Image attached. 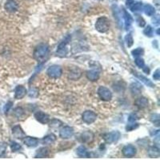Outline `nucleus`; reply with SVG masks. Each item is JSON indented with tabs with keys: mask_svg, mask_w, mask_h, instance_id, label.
<instances>
[{
	"mask_svg": "<svg viewBox=\"0 0 160 160\" xmlns=\"http://www.w3.org/2000/svg\"><path fill=\"white\" fill-rule=\"evenodd\" d=\"M49 54V47L47 44L42 43L37 47L34 50V58L38 62H43L45 61L46 58L48 56Z\"/></svg>",
	"mask_w": 160,
	"mask_h": 160,
	"instance_id": "obj_1",
	"label": "nucleus"
},
{
	"mask_svg": "<svg viewBox=\"0 0 160 160\" xmlns=\"http://www.w3.org/2000/svg\"><path fill=\"white\" fill-rule=\"evenodd\" d=\"M96 30L100 33H105L110 28V21L107 17H101L96 21Z\"/></svg>",
	"mask_w": 160,
	"mask_h": 160,
	"instance_id": "obj_2",
	"label": "nucleus"
},
{
	"mask_svg": "<svg viewBox=\"0 0 160 160\" xmlns=\"http://www.w3.org/2000/svg\"><path fill=\"white\" fill-rule=\"evenodd\" d=\"M70 41V36H67V38H65L64 40L62 41V43H60L59 47H58L57 51H56V55L59 57H65L67 56L68 54V48H67V44L69 43Z\"/></svg>",
	"mask_w": 160,
	"mask_h": 160,
	"instance_id": "obj_3",
	"label": "nucleus"
},
{
	"mask_svg": "<svg viewBox=\"0 0 160 160\" xmlns=\"http://www.w3.org/2000/svg\"><path fill=\"white\" fill-rule=\"evenodd\" d=\"M62 68H61L59 66H57V65L50 66L47 69V74H48V76L52 78V79L59 78V77L62 75Z\"/></svg>",
	"mask_w": 160,
	"mask_h": 160,
	"instance_id": "obj_4",
	"label": "nucleus"
},
{
	"mask_svg": "<svg viewBox=\"0 0 160 160\" xmlns=\"http://www.w3.org/2000/svg\"><path fill=\"white\" fill-rule=\"evenodd\" d=\"M98 95L103 101H109L112 98L111 91L105 86H99L98 89Z\"/></svg>",
	"mask_w": 160,
	"mask_h": 160,
	"instance_id": "obj_5",
	"label": "nucleus"
},
{
	"mask_svg": "<svg viewBox=\"0 0 160 160\" xmlns=\"http://www.w3.org/2000/svg\"><path fill=\"white\" fill-rule=\"evenodd\" d=\"M82 118H83V122L88 123V124H91V123H93L96 120L97 115L91 110H86L82 115Z\"/></svg>",
	"mask_w": 160,
	"mask_h": 160,
	"instance_id": "obj_6",
	"label": "nucleus"
},
{
	"mask_svg": "<svg viewBox=\"0 0 160 160\" xmlns=\"http://www.w3.org/2000/svg\"><path fill=\"white\" fill-rule=\"evenodd\" d=\"M74 135V129L69 126H65L60 130L59 131V136L62 139H67L71 138Z\"/></svg>",
	"mask_w": 160,
	"mask_h": 160,
	"instance_id": "obj_7",
	"label": "nucleus"
},
{
	"mask_svg": "<svg viewBox=\"0 0 160 160\" xmlns=\"http://www.w3.org/2000/svg\"><path fill=\"white\" fill-rule=\"evenodd\" d=\"M120 138V133L119 131H112L108 133L104 136V139L107 143H113L117 142Z\"/></svg>",
	"mask_w": 160,
	"mask_h": 160,
	"instance_id": "obj_8",
	"label": "nucleus"
},
{
	"mask_svg": "<svg viewBox=\"0 0 160 160\" xmlns=\"http://www.w3.org/2000/svg\"><path fill=\"white\" fill-rule=\"evenodd\" d=\"M35 118L37 121H38L41 123H43V124L48 123L49 121H50L49 115L47 114H46V113L43 112V111H37L35 114Z\"/></svg>",
	"mask_w": 160,
	"mask_h": 160,
	"instance_id": "obj_9",
	"label": "nucleus"
},
{
	"mask_svg": "<svg viewBox=\"0 0 160 160\" xmlns=\"http://www.w3.org/2000/svg\"><path fill=\"white\" fill-rule=\"evenodd\" d=\"M122 152L123 154V155L126 157H129L131 158L133 156L135 155L136 154V149L133 145H127L125 146L122 150Z\"/></svg>",
	"mask_w": 160,
	"mask_h": 160,
	"instance_id": "obj_10",
	"label": "nucleus"
},
{
	"mask_svg": "<svg viewBox=\"0 0 160 160\" xmlns=\"http://www.w3.org/2000/svg\"><path fill=\"white\" fill-rule=\"evenodd\" d=\"M12 134H13V136L15 139H22L26 137V134H25V133H24L23 131V129H22L19 125L14 126L12 128Z\"/></svg>",
	"mask_w": 160,
	"mask_h": 160,
	"instance_id": "obj_11",
	"label": "nucleus"
},
{
	"mask_svg": "<svg viewBox=\"0 0 160 160\" xmlns=\"http://www.w3.org/2000/svg\"><path fill=\"white\" fill-rule=\"evenodd\" d=\"M4 7L8 12L14 13V12L17 11V10L19 8V6H18V3L14 0H7L6 3H5Z\"/></svg>",
	"mask_w": 160,
	"mask_h": 160,
	"instance_id": "obj_12",
	"label": "nucleus"
},
{
	"mask_svg": "<svg viewBox=\"0 0 160 160\" xmlns=\"http://www.w3.org/2000/svg\"><path fill=\"white\" fill-rule=\"evenodd\" d=\"M100 76V71L98 69H92L86 72V78L91 81H97Z\"/></svg>",
	"mask_w": 160,
	"mask_h": 160,
	"instance_id": "obj_13",
	"label": "nucleus"
},
{
	"mask_svg": "<svg viewBox=\"0 0 160 160\" xmlns=\"http://www.w3.org/2000/svg\"><path fill=\"white\" fill-rule=\"evenodd\" d=\"M27 91H26V89L23 86H18L15 88V91H14V97L17 99H21L26 95Z\"/></svg>",
	"mask_w": 160,
	"mask_h": 160,
	"instance_id": "obj_14",
	"label": "nucleus"
},
{
	"mask_svg": "<svg viewBox=\"0 0 160 160\" xmlns=\"http://www.w3.org/2000/svg\"><path fill=\"white\" fill-rule=\"evenodd\" d=\"M79 138L82 143H91L94 139V134L91 131H85L80 134Z\"/></svg>",
	"mask_w": 160,
	"mask_h": 160,
	"instance_id": "obj_15",
	"label": "nucleus"
},
{
	"mask_svg": "<svg viewBox=\"0 0 160 160\" xmlns=\"http://www.w3.org/2000/svg\"><path fill=\"white\" fill-rule=\"evenodd\" d=\"M24 144L29 147H35L38 144V139L34 137H26L23 140Z\"/></svg>",
	"mask_w": 160,
	"mask_h": 160,
	"instance_id": "obj_16",
	"label": "nucleus"
},
{
	"mask_svg": "<svg viewBox=\"0 0 160 160\" xmlns=\"http://www.w3.org/2000/svg\"><path fill=\"white\" fill-rule=\"evenodd\" d=\"M82 75V71L81 70L79 69V68H74L72 69L71 71H70L69 74H68V78L70 79H72V80H77L79 79Z\"/></svg>",
	"mask_w": 160,
	"mask_h": 160,
	"instance_id": "obj_17",
	"label": "nucleus"
},
{
	"mask_svg": "<svg viewBox=\"0 0 160 160\" xmlns=\"http://www.w3.org/2000/svg\"><path fill=\"white\" fill-rule=\"evenodd\" d=\"M76 153L80 158H90L91 156V154L89 153L86 147L83 146H79L76 150Z\"/></svg>",
	"mask_w": 160,
	"mask_h": 160,
	"instance_id": "obj_18",
	"label": "nucleus"
},
{
	"mask_svg": "<svg viewBox=\"0 0 160 160\" xmlns=\"http://www.w3.org/2000/svg\"><path fill=\"white\" fill-rule=\"evenodd\" d=\"M122 13H123L122 15H123V19H124L125 21V27H126V30H128V28H129L131 25L133 19H132V17L131 16V14H130L126 10L123 9Z\"/></svg>",
	"mask_w": 160,
	"mask_h": 160,
	"instance_id": "obj_19",
	"label": "nucleus"
},
{
	"mask_svg": "<svg viewBox=\"0 0 160 160\" xmlns=\"http://www.w3.org/2000/svg\"><path fill=\"white\" fill-rule=\"evenodd\" d=\"M133 74H134V75H135V76L138 78V79H140V80H141V81L143 82V83H145L148 86H150V87H154L153 83H152V82H151L150 79H147V78L144 77L143 75H142V74H140L139 73H138V72H136V71H133Z\"/></svg>",
	"mask_w": 160,
	"mask_h": 160,
	"instance_id": "obj_20",
	"label": "nucleus"
},
{
	"mask_svg": "<svg viewBox=\"0 0 160 160\" xmlns=\"http://www.w3.org/2000/svg\"><path fill=\"white\" fill-rule=\"evenodd\" d=\"M135 105L139 108H145L148 105V99L145 97H141V98H138L135 102Z\"/></svg>",
	"mask_w": 160,
	"mask_h": 160,
	"instance_id": "obj_21",
	"label": "nucleus"
},
{
	"mask_svg": "<svg viewBox=\"0 0 160 160\" xmlns=\"http://www.w3.org/2000/svg\"><path fill=\"white\" fill-rule=\"evenodd\" d=\"M49 155V150L47 147H41L36 151L35 158H45Z\"/></svg>",
	"mask_w": 160,
	"mask_h": 160,
	"instance_id": "obj_22",
	"label": "nucleus"
},
{
	"mask_svg": "<svg viewBox=\"0 0 160 160\" xmlns=\"http://www.w3.org/2000/svg\"><path fill=\"white\" fill-rule=\"evenodd\" d=\"M56 140V136L54 134H50L44 137L43 139V143L45 145H50V144L54 143Z\"/></svg>",
	"mask_w": 160,
	"mask_h": 160,
	"instance_id": "obj_23",
	"label": "nucleus"
},
{
	"mask_svg": "<svg viewBox=\"0 0 160 160\" xmlns=\"http://www.w3.org/2000/svg\"><path fill=\"white\" fill-rule=\"evenodd\" d=\"M159 149L156 146H151L148 150V155L151 158H157L159 156Z\"/></svg>",
	"mask_w": 160,
	"mask_h": 160,
	"instance_id": "obj_24",
	"label": "nucleus"
},
{
	"mask_svg": "<svg viewBox=\"0 0 160 160\" xmlns=\"http://www.w3.org/2000/svg\"><path fill=\"white\" fill-rule=\"evenodd\" d=\"M143 10L145 14H146V15H148V16H152V15L155 14V12L154 7H152V6L150 4L145 5L143 7Z\"/></svg>",
	"mask_w": 160,
	"mask_h": 160,
	"instance_id": "obj_25",
	"label": "nucleus"
},
{
	"mask_svg": "<svg viewBox=\"0 0 160 160\" xmlns=\"http://www.w3.org/2000/svg\"><path fill=\"white\" fill-rule=\"evenodd\" d=\"M142 8H143V4H142V2H133L131 4V6L130 7L131 11L133 12L139 11H141Z\"/></svg>",
	"mask_w": 160,
	"mask_h": 160,
	"instance_id": "obj_26",
	"label": "nucleus"
},
{
	"mask_svg": "<svg viewBox=\"0 0 160 160\" xmlns=\"http://www.w3.org/2000/svg\"><path fill=\"white\" fill-rule=\"evenodd\" d=\"M62 122L59 119H52L49 122V126L51 128H59L62 126Z\"/></svg>",
	"mask_w": 160,
	"mask_h": 160,
	"instance_id": "obj_27",
	"label": "nucleus"
},
{
	"mask_svg": "<svg viewBox=\"0 0 160 160\" xmlns=\"http://www.w3.org/2000/svg\"><path fill=\"white\" fill-rule=\"evenodd\" d=\"M131 89L132 93L134 94V95H138V94H139L140 91H141V86H139V84L133 83L131 86Z\"/></svg>",
	"mask_w": 160,
	"mask_h": 160,
	"instance_id": "obj_28",
	"label": "nucleus"
},
{
	"mask_svg": "<svg viewBox=\"0 0 160 160\" xmlns=\"http://www.w3.org/2000/svg\"><path fill=\"white\" fill-rule=\"evenodd\" d=\"M125 41H126V43H127V45L128 47H131L132 45H133V43H134V40H133V37L131 34H128L126 35L125 37Z\"/></svg>",
	"mask_w": 160,
	"mask_h": 160,
	"instance_id": "obj_29",
	"label": "nucleus"
},
{
	"mask_svg": "<svg viewBox=\"0 0 160 160\" xmlns=\"http://www.w3.org/2000/svg\"><path fill=\"white\" fill-rule=\"evenodd\" d=\"M11 149L13 152H15V151H18L19 150H21L22 146L21 145L18 143H15V142H11Z\"/></svg>",
	"mask_w": 160,
	"mask_h": 160,
	"instance_id": "obj_30",
	"label": "nucleus"
},
{
	"mask_svg": "<svg viewBox=\"0 0 160 160\" xmlns=\"http://www.w3.org/2000/svg\"><path fill=\"white\" fill-rule=\"evenodd\" d=\"M28 95L31 98H36L38 97V91L37 88H35V87H32V88L30 89V91L28 92Z\"/></svg>",
	"mask_w": 160,
	"mask_h": 160,
	"instance_id": "obj_31",
	"label": "nucleus"
},
{
	"mask_svg": "<svg viewBox=\"0 0 160 160\" xmlns=\"http://www.w3.org/2000/svg\"><path fill=\"white\" fill-rule=\"evenodd\" d=\"M143 50L142 49V48H136V49H134V50H132V55L134 56V57H139L140 55H142L143 54Z\"/></svg>",
	"mask_w": 160,
	"mask_h": 160,
	"instance_id": "obj_32",
	"label": "nucleus"
},
{
	"mask_svg": "<svg viewBox=\"0 0 160 160\" xmlns=\"http://www.w3.org/2000/svg\"><path fill=\"white\" fill-rule=\"evenodd\" d=\"M151 122H154L157 127L159 126V115H158V114H154V115H151Z\"/></svg>",
	"mask_w": 160,
	"mask_h": 160,
	"instance_id": "obj_33",
	"label": "nucleus"
},
{
	"mask_svg": "<svg viewBox=\"0 0 160 160\" xmlns=\"http://www.w3.org/2000/svg\"><path fill=\"white\" fill-rule=\"evenodd\" d=\"M115 8L116 9L114 10V11H115V18L116 19V20H117L118 22V24L119 25V26H121V14H120L119 11V9L117 8V7H115Z\"/></svg>",
	"mask_w": 160,
	"mask_h": 160,
	"instance_id": "obj_34",
	"label": "nucleus"
},
{
	"mask_svg": "<svg viewBox=\"0 0 160 160\" xmlns=\"http://www.w3.org/2000/svg\"><path fill=\"white\" fill-rule=\"evenodd\" d=\"M139 127V124L138 123H135V122H130V124H128L126 127V130L127 131H133V130L136 129Z\"/></svg>",
	"mask_w": 160,
	"mask_h": 160,
	"instance_id": "obj_35",
	"label": "nucleus"
},
{
	"mask_svg": "<svg viewBox=\"0 0 160 160\" xmlns=\"http://www.w3.org/2000/svg\"><path fill=\"white\" fill-rule=\"evenodd\" d=\"M143 33L145 34L146 36L151 37V36L153 35V29H152V27H151V26H147L146 28L144 29Z\"/></svg>",
	"mask_w": 160,
	"mask_h": 160,
	"instance_id": "obj_36",
	"label": "nucleus"
},
{
	"mask_svg": "<svg viewBox=\"0 0 160 160\" xmlns=\"http://www.w3.org/2000/svg\"><path fill=\"white\" fill-rule=\"evenodd\" d=\"M134 62H135L136 66H138V67H140V68H143V67L145 66V63H144V60L143 59H141V58H139V57H137L136 59H135V60H134Z\"/></svg>",
	"mask_w": 160,
	"mask_h": 160,
	"instance_id": "obj_37",
	"label": "nucleus"
},
{
	"mask_svg": "<svg viewBox=\"0 0 160 160\" xmlns=\"http://www.w3.org/2000/svg\"><path fill=\"white\" fill-rule=\"evenodd\" d=\"M7 145L6 143H0V157H3L7 151Z\"/></svg>",
	"mask_w": 160,
	"mask_h": 160,
	"instance_id": "obj_38",
	"label": "nucleus"
},
{
	"mask_svg": "<svg viewBox=\"0 0 160 160\" xmlns=\"http://www.w3.org/2000/svg\"><path fill=\"white\" fill-rule=\"evenodd\" d=\"M136 22L137 23H138V25H139V26H141V27H143V26H144L146 25V22H145V20H144L141 16H139V15H137Z\"/></svg>",
	"mask_w": 160,
	"mask_h": 160,
	"instance_id": "obj_39",
	"label": "nucleus"
},
{
	"mask_svg": "<svg viewBox=\"0 0 160 160\" xmlns=\"http://www.w3.org/2000/svg\"><path fill=\"white\" fill-rule=\"evenodd\" d=\"M14 115H16L17 118H21L24 115V110L22 107H18L14 110Z\"/></svg>",
	"mask_w": 160,
	"mask_h": 160,
	"instance_id": "obj_40",
	"label": "nucleus"
},
{
	"mask_svg": "<svg viewBox=\"0 0 160 160\" xmlns=\"http://www.w3.org/2000/svg\"><path fill=\"white\" fill-rule=\"evenodd\" d=\"M12 105H13V103H12V102H8V103L5 105L4 108H3V110H4V112L6 113V114H7V113L9 111L10 109L11 108Z\"/></svg>",
	"mask_w": 160,
	"mask_h": 160,
	"instance_id": "obj_41",
	"label": "nucleus"
},
{
	"mask_svg": "<svg viewBox=\"0 0 160 160\" xmlns=\"http://www.w3.org/2000/svg\"><path fill=\"white\" fill-rule=\"evenodd\" d=\"M138 119V117H137V115L135 114H131V115H130L129 118H128V121L129 122H135V121Z\"/></svg>",
	"mask_w": 160,
	"mask_h": 160,
	"instance_id": "obj_42",
	"label": "nucleus"
},
{
	"mask_svg": "<svg viewBox=\"0 0 160 160\" xmlns=\"http://www.w3.org/2000/svg\"><path fill=\"white\" fill-rule=\"evenodd\" d=\"M153 78H154V79H155V80H159V79H160V71H159V69L156 70L155 72L154 73Z\"/></svg>",
	"mask_w": 160,
	"mask_h": 160,
	"instance_id": "obj_43",
	"label": "nucleus"
},
{
	"mask_svg": "<svg viewBox=\"0 0 160 160\" xmlns=\"http://www.w3.org/2000/svg\"><path fill=\"white\" fill-rule=\"evenodd\" d=\"M143 71L145 72L146 74H148L149 73H150V69L148 68V67H145V66H144V67H143Z\"/></svg>",
	"mask_w": 160,
	"mask_h": 160,
	"instance_id": "obj_44",
	"label": "nucleus"
},
{
	"mask_svg": "<svg viewBox=\"0 0 160 160\" xmlns=\"http://www.w3.org/2000/svg\"><path fill=\"white\" fill-rule=\"evenodd\" d=\"M157 34H158V35H159V30H158V31H157Z\"/></svg>",
	"mask_w": 160,
	"mask_h": 160,
	"instance_id": "obj_45",
	"label": "nucleus"
}]
</instances>
